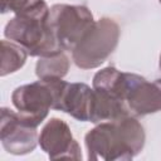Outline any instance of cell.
<instances>
[{
  "label": "cell",
  "instance_id": "cell-14",
  "mask_svg": "<svg viewBox=\"0 0 161 161\" xmlns=\"http://www.w3.org/2000/svg\"><path fill=\"white\" fill-rule=\"evenodd\" d=\"M158 1H160V4H161V0H158Z\"/></svg>",
  "mask_w": 161,
  "mask_h": 161
},
{
  "label": "cell",
  "instance_id": "cell-6",
  "mask_svg": "<svg viewBox=\"0 0 161 161\" xmlns=\"http://www.w3.org/2000/svg\"><path fill=\"white\" fill-rule=\"evenodd\" d=\"M11 102L19 116L30 126L38 127L53 108L54 93L48 80H38L14 89Z\"/></svg>",
  "mask_w": 161,
  "mask_h": 161
},
{
  "label": "cell",
  "instance_id": "cell-3",
  "mask_svg": "<svg viewBox=\"0 0 161 161\" xmlns=\"http://www.w3.org/2000/svg\"><path fill=\"white\" fill-rule=\"evenodd\" d=\"M119 39L118 24L102 18L94 23L92 29L72 52L75 65L80 69H93L99 67L113 53Z\"/></svg>",
  "mask_w": 161,
  "mask_h": 161
},
{
  "label": "cell",
  "instance_id": "cell-8",
  "mask_svg": "<svg viewBox=\"0 0 161 161\" xmlns=\"http://www.w3.org/2000/svg\"><path fill=\"white\" fill-rule=\"evenodd\" d=\"M38 141L42 150L52 160L82 158L80 147L74 140L69 126L59 118H52L43 127Z\"/></svg>",
  "mask_w": 161,
  "mask_h": 161
},
{
  "label": "cell",
  "instance_id": "cell-1",
  "mask_svg": "<svg viewBox=\"0 0 161 161\" xmlns=\"http://www.w3.org/2000/svg\"><path fill=\"white\" fill-rule=\"evenodd\" d=\"M86 147L88 160H132L137 156L146 141L142 125L132 116L97 123L87 132Z\"/></svg>",
  "mask_w": 161,
  "mask_h": 161
},
{
  "label": "cell",
  "instance_id": "cell-2",
  "mask_svg": "<svg viewBox=\"0 0 161 161\" xmlns=\"http://www.w3.org/2000/svg\"><path fill=\"white\" fill-rule=\"evenodd\" d=\"M50 9L44 0H39L26 10L15 14L5 25L8 39L21 45L31 57H47L63 49L59 47L50 28Z\"/></svg>",
  "mask_w": 161,
  "mask_h": 161
},
{
  "label": "cell",
  "instance_id": "cell-5",
  "mask_svg": "<svg viewBox=\"0 0 161 161\" xmlns=\"http://www.w3.org/2000/svg\"><path fill=\"white\" fill-rule=\"evenodd\" d=\"M54 93L53 109L65 112L80 122H92L96 94L86 83H68L62 78L47 79Z\"/></svg>",
  "mask_w": 161,
  "mask_h": 161
},
{
  "label": "cell",
  "instance_id": "cell-7",
  "mask_svg": "<svg viewBox=\"0 0 161 161\" xmlns=\"http://www.w3.org/2000/svg\"><path fill=\"white\" fill-rule=\"evenodd\" d=\"M36 127L26 123L19 113L3 107L0 117V141L6 152L11 155H26L36 147Z\"/></svg>",
  "mask_w": 161,
  "mask_h": 161
},
{
  "label": "cell",
  "instance_id": "cell-9",
  "mask_svg": "<svg viewBox=\"0 0 161 161\" xmlns=\"http://www.w3.org/2000/svg\"><path fill=\"white\" fill-rule=\"evenodd\" d=\"M126 106L132 116H147L161 111V79L147 80L135 74L126 96Z\"/></svg>",
  "mask_w": 161,
  "mask_h": 161
},
{
  "label": "cell",
  "instance_id": "cell-4",
  "mask_svg": "<svg viewBox=\"0 0 161 161\" xmlns=\"http://www.w3.org/2000/svg\"><path fill=\"white\" fill-rule=\"evenodd\" d=\"M49 21L59 47L72 52L96 23L87 6L68 4L53 5Z\"/></svg>",
  "mask_w": 161,
  "mask_h": 161
},
{
  "label": "cell",
  "instance_id": "cell-11",
  "mask_svg": "<svg viewBox=\"0 0 161 161\" xmlns=\"http://www.w3.org/2000/svg\"><path fill=\"white\" fill-rule=\"evenodd\" d=\"M28 52L16 43H10L8 40H1V65H0V74L1 77L14 73L19 70L26 60Z\"/></svg>",
  "mask_w": 161,
  "mask_h": 161
},
{
  "label": "cell",
  "instance_id": "cell-12",
  "mask_svg": "<svg viewBox=\"0 0 161 161\" xmlns=\"http://www.w3.org/2000/svg\"><path fill=\"white\" fill-rule=\"evenodd\" d=\"M39 0H1V13L5 14L8 11H13L18 14L33 6Z\"/></svg>",
  "mask_w": 161,
  "mask_h": 161
},
{
  "label": "cell",
  "instance_id": "cell-10",
  "mask_svg": "<svg viewBox=\"0 0 161 161\" xmlns=\"http://www.w3.org/2000/svg\"><path fill=\"white\" fill-rule=\"evenodd\" d=\"M69 69V59L63 53H55L47 57H40L35 65V74L39 79H55L63 78Z\"/></svg>",
  "mask_w": 161,
  "mask_h": 161
},
{
  "label": "cell",
  "instance_id": "cell-13",
  "mask_svg": "<svg viewBox=\"0 0 161 161\" xmlns=\"http://www.w3.org/2000/svg\"><path fill=\"white\" fill-rule=\"evenodd\" d=\"M158 65H160V69H161V55H160V63H158Z\"/></svg>",
  "mask_w": 161,
  "mask_h": 161
}]
</instances>
